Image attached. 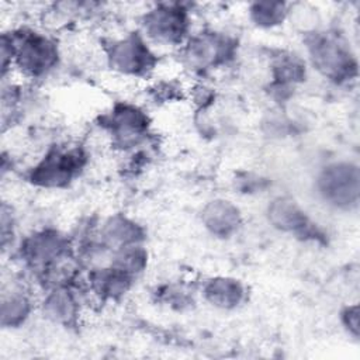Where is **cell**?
<instances>
[{
	"instance_id": "obj_1",
	"label": "cell",
	"mask_w": 360,
	"mask_h": 360,
	"mask_svg": "<svg viewBox=\"0 0 360 360\" xmlns=\"http://www.w3.org/2000/svg\"><path fill=\"white\" fill-rule=\"evenodd\" d=\"M3 39L10 45L11 58L27 75H44L56 65V46L46 37L35 32H21L11 38L4 35Z\"/></svg>"
},
{
	"instance_id": "obj_2",
	"label": "cell",
	"mask_w": 360,
	"mask_h": 360,
	"mask_svg": "<svg viewBox=\"0 0 360 360\" xmlns=\"http://www.w3.org/2000/svg\"><path fill=\"white\" fill-rule=\"evenodd\" d=\"M308 49L314 65L332 79H345L356 69L349 51L333 37L316 34L309 39Z\"/></svg>"
},
{
	"instance_id": "obj_3",
	"label": "cell",
	"mask_w": 360,
	"mask_h": 360,
	"mask_svg": "<svg viewBox=\"0 0 360 360\" xmlns=\"http://www.w3.org/2000/svg\"><path fill=\"white\" fill-rule=\"evenodd\" d=\"M319 190L325 200L339 207L356 204L359 197V170L347 163L326 167L319 180Z\"/></svg>"
},
{
	"instance_id": "obj_4",
	"label": "cell",
	"mask_w": 360,
	"mask_h": 360,
	"mask_svg": "<svg viewBox=\"0 0 360 360\" xmlns=\"http://www.w3.org/2000/svg\"><path fill=\"white\" fill-rule=\"evenodd\" d=\"M83 158V153L75 149L52 152L34 167L31 180L44 187H60L82 167Z\"/></svg>"
},
{
	"instance_id": "obj_5",
	"label": "cell",
	"mask_w": 360,
	"mask_h": 360,
	"mask_svg": "<svg viewBox=\"0 0 360 360\" xmlns=\"http://www.w3.org/2000/svg\"><path fill=\"white\" fill-rule=\"evenodd\" d=\"M143 25L150 38L176 44L186 35L188 20L186 11L177 6H159L145 15Z\"/></svg>"
},
{
	"instance_id": "obj_6",
	"label": "cell",
	"mask_w": 360,
	"mask_h": 360,
	"mask_svg": "<svg viewBox=\"0 0 360 360\" xmlns=\"http://www.w3.org/2000/svg\"><path fill=\"white\" fill-rule=\"evenodd\" d=\"M110 60L122 73L142 75L152 69L155 58L139 37L131 35L111 46Z\"/></svg>"
},
{
	"instance_id": "obj_7",
	"label": "cell",
	"mask_w": 360,
	"mask_h": 360,
	"mask_svg": "<svg viewBox=\"0 0 360 360\" xmlns=\"http://www.w3.org/2000/svg\"><path fill=\"white\" fill-rule=\"evenodd\" d=\"M63 240L55 232H39L30 238L22 249L24 257L35 267H45L62 256Z\"/></svg>"
},
{
	"instance_id": "obj_8",
	"label": "cell",
	"mask_w": 360,
	"mask_h": 360,
	"mask_svg": "<svg viewBox=\"0 0 360 360\" xmlns=\"http://www.w3.org/2000/svg\"><path fill=\"white\" fill-rule=\"evenodd\" d=\"M229 51V39L214 34H204L201 37L193 38L187 48V53L191 62L200 66L214 65L224 60Z\"/></svg>"
},
{
	"instance_id": "obj_9",
	"label": "cell",
	"mask_w": 360,
	"mask_h": 360,
	"mask_svg": "<svg viewBox=\"0 0 360 360\" xmlns=\"http://www.w3.org/2000/svg\"><path fill=\"white\" fill-rule=\"evenodd\" d=\"M108 124L112 134L120 139L127 142L136 141L146 129L148 120L141 110L132 105H118L114 108L112 114L108 117Z\"/></svg>"
},
{
	"instance_id": "obj_10",
	"label": "cell",
	"mask_w": 360,
	"mask_h": 360,
	"mask_svg": "<svg viewBox=\"0 0 360 360\" xmlns=\"http://www.w3.org/2000/svg\"><path fill=\"white\" fill-rule=\"evenodd\" d=\"M205 226L215 235L228 236L236 231L239 225V211L231 202L224 200L211 201L202 214Z\"/></svg>"
},
{
	"instance_id": "obj_11",
	"label": "cell",
	"mask_w": 360,
	"mask_h": 360,
	"mask_svg": "<svg viewBox=\"0 0 360 360\" xmlns=\"http://www.w3.org/2000/svg\"><path fill=\"white\" fill-rule=\"evenodd\" d=\"M269 218L271 224L283 231L298 232L309 226L308 218L300 207L288 198H278L269 207Z\"/></svg>"
},
{
	"instance_id": "obj_12",
	"label": "cell",
	"mask_w": 360,
	"mask_h": 360,
	"mask_svg": "<svg viewBox=\"0 0 360 360\" xmlns=\"http://www.w3.org/2000/svg\"><path fill=\"white\" fill-rule=\"evenodd\" d=\"M204 294L207 300L215 307L233 308L240 302L243 297V288L236 280L218 277L207 283Z\"/></svg>"
},
{
	"instance_id": "obj_13",
	"label": "cell",
	"mask_w": 360,
	"mask_h": 360,
	"mask_svg": "<svg viewBox=\"0 0 360 360\" xmlns=\"http://www.w3.org/2000/svg\"><path fill=\"white\" fill-rule=\"evenodd\" d=\"M31 309L30 301L25 295L18 292H10L3 297L1 305V322L4 326H15L24 322Z\"/></svg>"
},
{
	"instance_id": "obj_14",
	"label": "cell",
	"mask_w": 360,
	"mask_h": 360,
	"mask_svg": "<svg viewBox=\"0 0 360 360\" xmlns=\"http://www.w3.org/2000/svg\"><path fill=\"white\" fill-rule=\"evenodd\" d=\"M104 236L107 240L122 248L136 243L141 239V231L134 222L125 218H114L107 224Z\"/></svg>"
},
{
	"instance_id": "obj_15",
	"label": "cell",
	"mask_w": 360,
	"mask_h": 360,
	"mask_svg": "<svg viewBox=\"0 0 360 360\" xmlns=\"http://www.w3.org/2000/svg\"><path fill=\"white\" fill-rule=\"evenodd\" d=\"M45 311L52 319L68 322L75 315V300L69 291L56 290L46 298Z\"/></svg>"
},
{
	"instance_id": "obj_16",
	"label": "cell",
	"mask_w": 360,
	"mask_h": 360,
	"mask_svg": "<svg viewBox=\"0 0 360 360\" xmlns=\"http://www.w3.org/2000/svg\"><path fill=\"white\" fill-rule=\"evenodd\" d=\"M145 263H146V252L136 243L120 248V250L114 257V267L131 276L141 271Z\"/></svg>"
},
{
	"instance_id": "obj_17",
	"label": "cell",
	"mask_w": 360,
	"mask_h": 360,
	"mask_svg": "<svg viewBox=\"0 0 360 360\" xmlns=\"http://www.w3.org/2000/svg\"><path fill=\"white\" fill-rule=\"evenodd\" d=\"M250 11L256 24L263 27H273L283 21L285 7L283 3H256Z\"/></svg>"
},
{
	"instance_id": "obj_18",
	"label": "cell",
	"mask_w": 360,
	"mask_h": 360,
	"mask_svg": "<svg viewBox=\"0 0 360 360\" xmlns=\"http://www.w3.org/2000/svg\"><path fill=\"white\" fill-rule=\"evenodd\" d=\"M274 75L281 83H295L304 77L305 69L298 58L287 55L276 62Z\"/></svg>"
},
{
	"instance_id": "obj_19",
	"label": "cell",
	"mask_w": 360,
	"mask_h": 360,
	"mask_svg": "<svg viewBox=\"0 0 360 360\" xmlns=\"http://www.w3.org/2000/svg\"><path fill=\"white\" fill-rule=\"evenodd\" d=\"M345 323L354 332L357 333V326H359V314H357V307H349L346 312L343 314Z\"/></svg>"
}]
</instances>
